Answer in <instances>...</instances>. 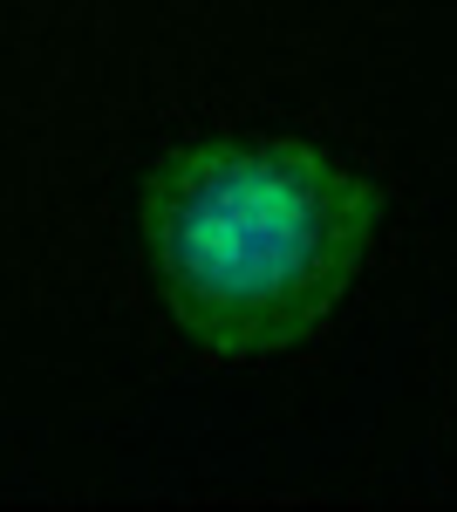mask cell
Returning <instances> with one entry per match:
<instances>
[{
	"label": "cell",
	"mask_w": 457,
	"mask_h": 512,
	"mask_svg": "<svg viewBox=\"0 0 457 512\" xmlns=\"http://www.w3.org/2000/svg\"><path fill=\"white\" fill-rule=\"evenodd\" d=\"M376 219V185L314 144H191L144 185L164 301L232 362L301 349L342 308Z\"/></svg>",
	"instance_id": "cell-1"
}]
</instances>
